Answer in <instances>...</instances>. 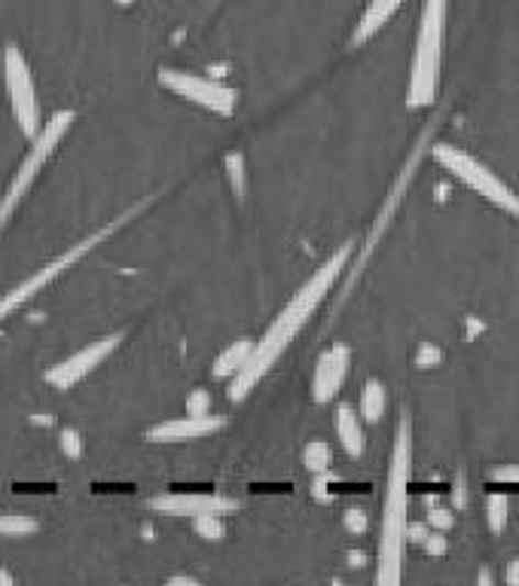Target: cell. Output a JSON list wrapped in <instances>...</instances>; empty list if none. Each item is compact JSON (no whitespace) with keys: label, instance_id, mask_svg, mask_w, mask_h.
<instances>
[{"label":"cell","instance_id":"6da1fadb","mask_svg":"<svg viewBox=\"0 0 519 586\" xmlns=\"http://www.w3.org/2000/svg\"><path fill=\"white\" fill-rule=\"evenodd\" d=\"M349 257H352V245L336 247V251L302 281V287L287 300L285 309L275 314L273 324H269L266 333L257 340V349H254V355L247 361V367L230 383V400H233V403H242V400L266 379V373L278 364V357L290 349V342L300 336V330L312 321L318 306L328 300V294L333 290V285H336V278H340L342 269L349 266Z\"/></svg>","mask_w":519,"mask_h":586},{"label":"cell","instance_id":"7a4b0ae2","mask_svg":"<svg viewBox=\"0 0 519 586\" xmlns=\"http://www.w3.org/2000/svg\"><path fill=\"white\" fill-rule=\"evenodd\" d=\"M410 471H412V422L404 412L397 424L395 446L388 455L385 477L383 529L376 550V581L373 586H404V553L410 541Z\"/></svg>","mask_w":519,"mask_h":586},{"label":"cell","instance_id":"3957f363","mask_svg":"<svg viewBox=\"0 0 519 586\" xmlns=\"http://www.w3.org/2000/svg\"><path fill=\"white\" fill-rule=\"evenodd\" d=\"M151 202L153 199H144V202L125 208L123 214H117V218L108 220L104 226H98V230H92L89 235H82L80 242L68 245L62 254H55L53 259H46L41 269H34V273L27 275V278H22L19 285L10 287L7 294H0V324H3V321H10V318H13L22 306H27V302L34 300L37 294H43V290L53 285V281H58V278L68 273V269H74V266H77L86 254H92L98 245H104L110 235H117V232L123 230L129 220L137 218V214H141V211H144Z\"/></svg>","mask_w":519,"mask_h":586},{"label":"cell","instance_id":"277c9868","mask_svg":"<svg viewBox=\"0 0 519 586\" xmlns=\"http://www.w3.org/2000/svg\"><path fill=\"white\" fill-rule=\"evenodd\" d=\"M446 15L450 0H424L416 46H412L410 82H407V108L422 110L438 101L443 46H446Z\"/></svg>","mask_w":519,"mask_h":586},{"label":"cell","instance_id":"5b68a950","mask_svg":"<svg viewBox=\"0 0 519 586\" xmlns=\"http://www.w3.org/2000/svg\"><path fill=\"white\" fill-rule=\"evenodd\" d=\"M77 123V113L74 110H55L53 117L43 123L41 135L31 141V147L22 156V163L15 165V175L7 184V190L0 196V235L10 226L19 214V208L27 199V192L34 187V180L41 178V172L46 168V163L53 159V153L58 151V144L68 137V132Z\"/></svg>","mask_w":519,"mask_h":586},{"label":"cell","instance_id":"8992f818","mask_svg":"<svg viewBox=\"0 0 519 586\" xmlns=\"http://www.w3.org/2000/svg\"><path fill=\"white\" fill-rule=\"evenodd\" d=\"M431 153H434V163H438L443 172H450L459 184H465L467 190L477 192L483 202L495 204L498 211H505V214L519 220V192L514 190L507 180L498 178L489 165H483L477 156L459 151V147H452V144H438Z\"/></svg>","mask_w":519,"mask_h":586},{"label":"cell","instance_id":"52a82bcc","mask_svg":"<svg viewBox=\"0 0 519 586\" xmlns=\"http://www.w3.org/2000/svg\"><path fill=\"white\" fill-rule=\"evenodd\" d=\"M0 70H3V89H7V101H10V113H13L19 132L34 141L41 135V98H37V82L31 74L25 53L19 43H7L3 55H0Z\"/></svg>","mask_w":519,"mask_h":586},{"label":"cell","instance_id":"ba28073f","mask_svg":"<svg viewBox=\"0 0 519 586\" xmlns=\"http://www.w3.org/2000/svg\"><path fill=\"white\" fill-rule=\"evenodd\" d=\"M159 82H163L172 96L184 98V101H190V104H199V108L211 110V113H218V117H233L235 113L239 96H235V89L223 86V82L175 68L159 70Z\"/></svg>","mask_w":519,"mask_h":586},{"label":"cell","instance_id":"9c48e42d","mask_svg":"<svg viewBox=\"0 0 519 586\" xmlns=\"http://www.w3.org/2000/svg\"><path fill=\"white\" fill-rule=\"evenodd\" d=\"M125 333H108V336H101V340L86 342L82 349H77L74 355H68L65 361H58L53 367L43 373V379L53 385L55 391H70L74 385H80L86 376H92L104 361H108L120 345H123Z\"/></svg>","mask_w":519,"mask_h":586},{"label":"cell","instance_id":"30bf717a","mask_svg":"<svg viewBox=\"0 0 519 586\" xmlns=\"http://www.w3.org/2000/svg\"><path fill=\"white\" fill-rule=\"evenodd\" d=\"M153 510L168 513V517H220V513H230L235 510L233 498L227 495H214V491H165L156 495L151 501Z\"/></svg>","mask_w":519,"mask_h":586},{"label":"cell","instance_id":"8fae6325","mask_svg":"<svg viewBox=\"0 0 519 586\" xmlns=\"http://www.w3.org/2000/svg\"><path fill=\"white\" fill-rule=\"evenodd\" d=\"M352 367V349L349 345H330L324 355L318 357L312 376V400L314 403H330L340 395L342 383Z\"/></svg>","mask_w":519,"mask_h":586},{"label":"cell","instance_id":"7c38bea8","mask_svg":"<svg viewBox=\"0 0 519 586\" xmlns=\"http://www.w3.org/2000/svg\"><path fill=\"white\" fill-rule=\"evenodd\" d=\"M223 428V416H180L147 428L151 443H187V440H202V436L218 434Z\"/></svg>","mask_w":519,"mask_h":586},{"label":"cell","instance_id":"4fadbf2b","mask_svg":"<svg viewBox=\"0 0 519 586\" xmlns=\"http://www.w3.org/2000/svg\"><path fill=\"white\" fill-rule=\"evenodd\" d=\"M404 3H407V0H369L367 7H364V13H361V19H357L355 34H352V46H361V43H367L369 37H376L385 27V22H388Z\"/></svg>","mask_w":519,"mask_h":586},{"label":"cell","instance_id":"5bb4252c","mask_svg":"<svg viewBox=\"0 0 519 586\" xmlns=\"http://www.w3.org/2000/svg\"><path fill=\"white\" fill-rule=\"evenodd\" d=\"M336 436H340V446L349 458H361V455H364V446H367L361 412H355L352 407L336 409Z\"/></svg>","mask_w":519,"mask_h":586},{"label":"cell","instance_id":"9a60e30c","mask_svg":"<svg viewBox=\"0 0 519 586\" xmlns=\"http://www.w3.org/2000/svg\"><path fill=\"white\" fill-rule=\"evenodd\" d=\"M254 349H257V342L254 340H235L233 345H227L218 355V361H214V369H211L214 379H235V376L247 367Z\"/></svg>","mask_w":519,"mask_h":586},{"label":"cell","instance_id":"2e32d148","mask_svg":"<svg viewBox=\"0 0 519 586\" xmlns=\"http://www.w3.org/2000/svg\"><path fill=\"white\" fill-rule=\"evenodd\" d=\"M385 403H388L385 385L379 379H369L364 385V391H361V419L369 424H379L385 416Z\"/></svg>","mask_w":519,"mask_h":586},{"label":"cell","instance_id":"e0dca14e","mask_svg":"<svg viewBox=\"0 0 519 586\" xmlns=\"http://www.w3.org/2000/svg\"><path fill=\"white\" fill-rule=\"evenodd\" d=\"M333 462V455H330V446L324 440H309L306 443V450H302V464L312 471V474H324Z\"/></svg>","mask_w":519,"mask_h":586},{"label":"cell","instance_id":"ac0fdd59","mask_svg":"<svg viewBox=\"0 0 519 586\" xmlns=\"http://www.w3.org/2000/svg\"><path fill=\"white\" fill-rule=\"evenodd\" d=\"M507 507H510L507 495H501V491L489 495V501H486V519H489L493 534H501L507 529Z\"/></svg>","mask_w":519,"mask_h":586},{"label":"cell","instance_id":"d6986e66","mask_svg":"<svg viewBox=\"0 0 519 586\" xmlns=\"http://www.w3.org/2000/svg\"><path fill=\"white\" fill-rule=\"evenodd\" d=\"M192 529L199 538H206V541H220L223 534H227V526H223V517H199L192 519Z\"/></svg>","mask_w":519,"mask_h":586},{"label":"cell","instance_id":"ffe728a7","mask_svg":"<svg viewBox=\"0 0 519 586\" xmlns=\"http://www.w3.org/2000/svg\"><path fill=\"white\" fill-rule=\"evenodd\" d=\"M37 529V522L34 519H27L22 517V513H3L0 517V534H27V532H34Z\"/></svg>","mask_w":519,"mask_h":586},{"label":"cell","instance_id":"44dd1931","mask_svg":"<svg viewBox=\"0 0 519 586\" xmlns=\"http://www.w3.org/2000/svg\"><path fill=\"white\" fill-rule=\"evenodd\" d=\"M227 178L233 184L235 196L242 199V196H245V165H242V156H239V153L227 156Z\"/></svg>","mask_w":519,"mask_h":586},{"label":"cell","instance_id":"7402d4cb","mask_svg":"<svg viewBox=\"0 0 519 586\" xmlns=\"http://www.w3.org/2000/svg\"><path fill=\"white\" fill-rule=\"evenodd\" d=\"M440 361H443V352H440L438 345H431V342H424L422 349H419V355H416V367L431 369V367H438Z\"/></svg>","mask_w":519,"mask_h":586},{"label":"cell","instance_id":"603a6c76","mask_svg":"<svg viewBox=\"0 0 519 586\" xmlns=\"http://www.w3.org/2000/svg\"><path fill=\"white\" fill-rule=\"evenodd\" d=\"M187 416H211V397L208 391H192L190 400H187Z\"/></svg>","mask_w":519,"mask_h":586},{"label":"cell","instance_id":"cb8c5ba5","mask_svg":"<svg viewBox=\"0 0 519 586\" xmlns=\"http://www.w3.org/2000/svg\"><path fill=\"white\" fill-rule=\"evenodd\" d=\"M342 522H345V529H349V532L352 534H364L367 532V513H364V510H349V513H345V517H342Z\"/></svg>","mask_w":519,"mask_h":586},{"label":"cell","instance_id":"d4e9b609","mask_svg":"<svg viewBox=\"0 0 519 586\" xmlns=\"http://www.w3.org/2000/svg\"><path fill=\"white\" fill-rule=\"evenodd\" d=\"M428 522H431L434 529H440V532H446V529H452V513L450 510H431V513H428Z\"/></svg>","mask_w":519,"mask_h":586},{"label":"cell","instance_id":"484cf974","mask_svg":"<svg viewBox=\"0 0 519 586\" xmlns=\"http://www.w3.org/2000/svg\"><path fill=\"white\" fill-rule=\"evenodd\" d=\"M422 546L431 553V556H440V553H446V538H443V532L428 534V541H424Z\"/></svg>","mask_w":519,"mask_h":586},{"label":"cell","instance_id":"4316f807","mask_svg":"<svg viewBox=\"0 0 519 586\" xmlns=\"http://www.w3.org/2000/svg\"><path fill=\"white\" fill-rule=\"evenodd\" d=\"M165 586H202L196 577H190V574H175V577H168L165 581Z\"/></svg>","mask_w":519,"mask_h":586},{"label":"cell","instance_id":"83f0119b","mask_svg":"<svg viewBox=\"0 0 519 586\" xmlns=\"http://www.w3.org/2000/svg\"><path fill=\"white\" fill-rule=\"evenodd\" d=\"M507 586H519V560H510L507 562Z\"/></svg>","mask_w":519,"mask_h":586},{"label":"cell","instance_id":"f1b7e54d","mask_svg":"<svg viewBox=\"0 0 519 586\" xmlns=\"http://www.w3.org/2000/svg\"><path fill=\"white\" fill-rule=\"evenodd\" d=\"M477 586H495L493 572H489V568H479V574H477Z\"/></svg>","mask_w":519,"mask_h":586},{"label":"cell","instance_id":"f546056e","mask_svg":"<svg viewBox=\"0 0 519 586\" xmlns=\"http://www.w3.org/2000/svg\"><path fill=\"white\" fill-rule=\"evenodd\" d=\"M495 477H498V479H517V483H519V467H505V471H498Z\"/></svg>","mask_w":519,"mask_h":586},{"label":"cell","instance_id":"4dcf8cb0","mask_svg":"<svg viewBox=\"0 0 519 586\" xmlns=\"http://www.w3.org/2000/svg\"><path fill=\"white\" fill-rule=\"evenodd\" d=\"M410 538L412 541H419V544H424V541H428V529H424V526H419V529H410Z\"/></svg>","mask_w":519,"mask_h":586},{"label":"cell","instance_id":"1f68e13d","mask_svg":"<svg viewBox=\"0 0 519 586\" xmlns=\"http://www.w3.org/2000/svg\"><path fill=\"white\" fill-rule=\"evenodd\" d=\"M0 586H13V584H10V577H7L3 572H0Z\"/></svg>","mask_w":519,"mask_h":586}]
</instances>
